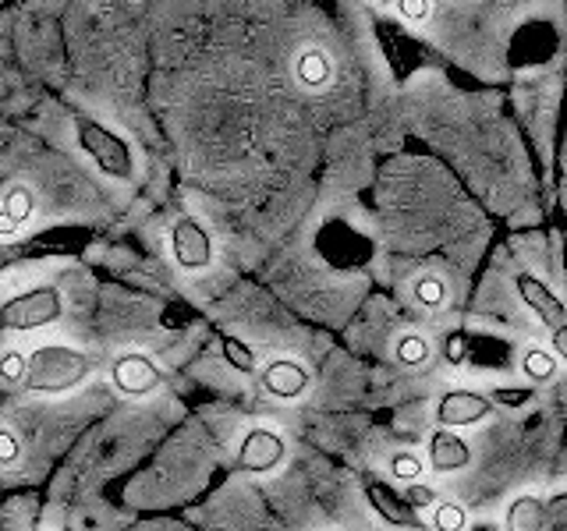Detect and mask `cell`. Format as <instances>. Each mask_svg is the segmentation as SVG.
Instances as JSON below:
<instances>
[{
  "instance_id": "cell-1",
  "label": "cell",
  "mask_w": 567,
  "mask_h": 531,
  "mask_svg": "<svg viewBox=\"0 0 567 531\" xmlns=\"http://www.w3.org/2000/svg\"><path fill=\"white\" fill-rule=\"evenodd\" d=\"M89 372H93V358L75 347H64V344H47V347H35L29 358H25V376L22 386L32 389V394H68L75 389Z\"/></svg>"
},
{
  "instance_id": "cell-2",
  "label": "cell",
  "mask_w": 567,
  "mask_h": 531,
  "mask_svg": "<svg viewBox=\"0 0 567 531\" xmlns=\"http://www.w3.org/2000/svg\"><path fill=\"white\" fill-rule=\"evenodd\" d=\"M75 138H79V146L96 159V167L106 177H117V181H132L135 177L132 146L114 128H106V124L85 114H75Z\"/></svg>"
},
{
  "instance_id": "cell-3",
  "label": "cell",
  "mask_w": 567,
  "mask_h": 531,
  "mask_svg": "<svg viewBox=\"0 0 567 531\" xmlns=\"http://www.w3.org/2000/svg\"><path fill=\"white\" fill-rule=\"evenodd\" d=\"M64 315V298L58 288H50V283H43V288H32L25 294H18L11 301H4L0 305V330L8 333H29V330H40V326H50L58 323V319Z\"/></svg>"
},
{
  "instance_id": "cell-4",
  "label": "cell",
  "mask_w": 567,
  "mask_h": 531,
  "mask_svg": "<svg viewBox=\"0 0 567 531\" xmlns=\"http://www.w3.org/2000/svg\"><path fill=\"white\" fill-rule=\"evenodd\" d=\"M514 288H518V294H522L525 305L549 326V333H554V351L567 362V309L560 305V301H557L554 294H549L546 283L536 280L532 273H518V280H514Z\"/></svg>"
},
{
  "instance_id": "cell-5",
  "label": "cell",
  "mask_w": 567,
  "mask_h": 531,
  "mask_svg": "<svg viewBox=\"0 0 567 531\" xmlns=\"http://www.w3.org/2000/svg\"><path fill=\"white\" fill-rule=\"evenodd\" d=\"M365 496H369L372 510H377L390 528H401V531H422L425 528L422 518H419V507L408 503V496H401L394 486H386L383 478L369 475L365 478Z\"/></svg>"
},
{
  "instance_id": "cell-6",
  "label": "cell",
  "mask_w": 567,
  "mask_h": 531,
  "mask_svg": "<svg viewBox=\"0 0 567 531\" xmlns=\"http://www.w3.org/2000/svg\"><path fill=\"white\" fill-rule=\"evenodd\" d=\"M284 454L288 447L274 429H248L238 447V468L248 475H266L284 465Z\"/></svg>"
},
{
  "instance_id": "cell-7",
  "label": "cell",
  "mask_w": 567,
  "mask_h": 531,
  "mask_svg": "<svg viewBox=\"0 0 567 531\" xmlns=\"http://www.w3.org/2000/svg\"><path fill=\"white\" fill-rule=\"evenodd\" d=\"M111 376L124 397H150L159 389V368L150 354H142V351L121 354L111 368Z\"/></svg>"
},
{
  "instance_id": "cell-8",
  "label": "cell",
  "mask_w": 567,
  "mask_h": 531,
  "mask_svg": "<svg viewBox=\"0 0 567 531\" xmlns=\"http://www.w3.org/2000/svg\"><path fill=\"white\" fill-rule=\"evenodd\" d=\"M171 252L185 270H203L213 259V241L206 235V227L195 217H182L171 230Z\"/></svg>"
},
{
  "instance_id": "cell-9",
  "label": "cell",
  "mask_w": 567,
  "mask_h": 531,
  "mask_svg": "<svg viewBox=\"0 0 567 531\" xmlns=\"http://www.w3.org/2000/svg\"><path fill=\"white\" fill-rule=\"evenodd\" d=\"M493 412V400L483 394H472V389H451L443 394L436 404V421L443 429H465V425L483 421Z\"/></svg>"
},
{
  "instance_id": "cell-10",
  "label": "cell",
  "mask_w": 567,
  "mask_h": 531,
  "mask_svg": "<svg viewBox=\"0 0 567 531\" xmlns=\"http://www.w3.org/2000/svg\"><path fill=\"white\" fill-rule=\"evenodd\" d=\"M262 389L270 397H277V400H298L301 394L309 389V368L301 365V362H295V358H274L270 365L262 368Z\"/></svg>"
},
{
  "instance_id": "cell-11",
  "label": "cell",
  "mask_w": 567,
  "mask_h": 531,
  "mask_svg": "<svg viewBox=\"0 0 567 531\" xmlns=\"http://www.w3.org/2000/svg\"><path fill=\"white\" fill-rule=\"evenodd\" d=\"M291 71H295V82L306 88V93H323L333 82V61H330V53L319 46L298 50Z\"/></svg>"
},
{
  "instance_id": "cell-12",
  "label": "cell",
  "mask_w": 567,
  "mask_h": 531,
  "mask_svg": "<svg viewBox=\"0 0 567 531\" xmlns=\"http://www.w3.org/2000/svg\"><path fill=\"white\" fill-rule=\"evenodd\" d=\"M468 460H472L468 442L461 439L454 429H436L433 433V439H430V465H433V471L451 475V471L468 468Z\"/></svg>"
},
{
  "instance_id": "cell-13",
  "label": "cell",
  "mask_w": 567,
  "mask_h": 531,
  "mask_svg": "<svg viewBox=\"0 0 567 531\" xmlns=\"http://www.w3.org/2000/svg\"><path fill=\"white\" fill-rule=\"evenodd\" d=\"M35 209V195L29 185H11L0 199V235H14L18 227H25Z\"/></svg>"
},
{
  "instance_id": "cell-14",
  "label": "cell",
  "mask_w": 567,
  "mask_h": 531,
  "mask_svg": "<svg viewBox=\"0 0 567 531\" xmlns=\"http://www.w3.org/2000/svg\"><path fill=\"white\" fill-rule=\"evenodd\" d=\"M507 531H546V510L539 496H518L507 507Z\"/></svg>"
},
{
  "instance_id": "cell-15",
  "label": "cell",
  "mask_w": 567,
  "mask_h": 531,
  "mask_svg": "<svg viewBox=\"0 0 567 531\" xmlns=\"http://www.w3.org/2000/svg\"><path fill=\"white\" fill-rule=\"evenodd\" d=\"M522 368H525V376L532 383H549L557 376V358L549 351H543V347H528L525 358H522Z\"/></svg>"
},
{
  "instance_id": "cell-16",
  "label": "cell",
  "mask_w": 567,
  "mask_h": 531,
  "mask_svg": "<svg viewBox=\"0 0 567 531\" xmlns=\"http://www.w3.org/2000/svg\"><path fill=\"white\" fill-rule=\"evenodd\" d=\"M220 354H224V362L230 368L245 372V376H252V372H256V354L245 341H238V336H220Z\"/></svg>"
},
{
  "instance_id": "cell-17",
  "label": "cell",
  "mask_w": 567,
  "mask_h": 531,
  "mask_svg": "<svg viewBox=\"0 0 567 531\" xmlns=\"http://www.w3.org/2000/svg\"><path fill=\"white\" fill-rule=\"evenodd\" d=\"M394 354H398V362L404 368H419V365L430 362V341L419 336V333H404L398 341V347H394Z\"/></svg>"
},
{
  "instance_id": "cell-18",
  "label": "cell",
  "mask_w": 567,
  "mask_h": 531,
  "mask_svg": "<svg viewBox=\"0 0 567 531\" xmlns=\"http://www.w3.org/2000/svg\"><path fill=\"white\" fill-rule=\"evenodd\" d=\"M412 294H415V301H419L422 309H440L443 301H447V288H443L440 277H419Z\"/></svg>"
},
{
  "instance_id": "cell-19",
  "label": "cell",
  "mask_w": 567,
  "mask_h": 531,
  "mask_svg": "<svg viewBox=\"0 0 567 531\" xmlns=\"http://www.w3.org/2000/svg\"><path fill=\"white\" fill-rule=\"evenodd\" d=\"M465 524H468V513L461 503H454V500L436 503V510H433V528L436 531H465Z\"/></svg>"
},
{
  "instance_id": "cell-20",
  "label": "cell",
  "mask_w": 567,
  "mask_h": 531,
  "mask_svg": "<svg viewBox=\"0 0 567 531\" xmlns=\"http://www.w3.org/2000/svg\"><path fill=\"white\" fill-rule=\"evenodd\" d=\"M390 475H394L398 482H419L422 460L415 454H394V460H390Z\"/></svg>"
},
{
  "instance_id": "cell-21",
  "label": "cell",
  "mask_w": 567,
  "mask_h": 531,
  "mask_svg": "<svg viewBox=\"0 0 567 531\" xmlns=\"http://www.w3.org/2000/svg\"><path fill=\"white\" fill-rule=\"evenodd\" d=\"M543 510H546V531H567V492H557L554 500H546Z\"/></svg>"
},
{
  "instance_id": "cell-22",
  "label": "cell",
  "mask_w": 567,
  "mask_h": 531,
  "mask_svg": "<svg viewBox=\"0 0 567 531\" xmlns=\"http://www.w3.org/2000/svg\"><path fill=\"white\" fill-rule=\"evenodd\" d=\"M22 376H25V354H18V351L4 354V358H0V379L22 383Z\"/></svg>"
},
{
  "instance_id": "cell-23",
  "label": "cell",
  "mask_w": 567,
  "mask_h": 531,
  "mask_svg": "<svg viewBox=\"0 0 567 531\" xmlns=\"http://www.w3.org/2000/svg\"><path fill=\"white\" fill-rule=\"evenodd\" d=\"M398 11L404 14V22L419 25V22H425V18L433 14V4H430V0H398Z\"/></svg>"
},
{
  "instance_id": "cell-24",
  "label": "cell",
  "mask_w": 567,
  "mask_h": 531,
  "mask_svg": "<svg viewBox=\"0 0 567 531\" xmlns=\"http://www.w3.org/2000/svg\"><path fill=\"white\" fill-rule=\"evenodd\" d=\"M22 447H18V436L11 429H0V465H14Z\"/></svg>"
},
{
  "instance_id": "cell-25",
  "label": "cell",
  "mask_w": 567,
  "mask_h": 531,
  "mask_svg": "<svg viewBox=\"0 0 567 531\" xmlns=\"http://www.w3.org/2000/svg\"><path fill=\"white\" fill-rule=\"evenodd\" d=\"M404 496H408V503H412V507H430L433 503V489H425L419 482H412V489H408Z\"/></svg>"
},
{
  "instance_id": "cell-26",
  "label": "cell",
  "mask_w": 567,
  "mask_h": 531,
  "mask_svg": "<svg viewBox=\"0 0 567 531\" xmlns=\"http://www.w3.org/2000/svg\"><path fill=\"white\" fill-rule=\"evenodd\" d=\"M465 351H468V341H465V336H451V341H447V362L457 365L461 358H465Z\"/></svg>"
},
{
  "instance_id": "cell-27",
  "label": "cell",
  "mask_w": 567,
  "mask_h": 531,
  "mask_svg": "<svg viewBox=\"0 0 567 531\" xmlns=\"http://www.w3.org/2000/svg\"><path fill=\"white\" fill-rule=\"evenodd\" d=\"M22 259V252H18V248H8V244H0V273L4 270H11V266Z\"/></svg>"
}]
</instances>
